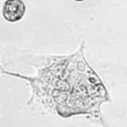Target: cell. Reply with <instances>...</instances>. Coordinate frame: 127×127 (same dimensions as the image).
Instances as JSON below:
<instances>
[{
  "mask_svg": "<svg viewBox=\"0 0 127 127\" xmlns=\"http://www.w3.org/2000/svg\"><path fill=\"white\" fill-rule=\"evenodd\" d=\"M73 1H75V2H83L85 0H73Z\"/></svg>",
  "mask_w": 127,
  "mask_h": 127,
  "instance_id": "2",
  "label": "cell"
},
{
  "mask_svg": "<svg viewBox=\"0 0 127 127\" xmlns=\"http://www.w3.org/2000/svg\"><path fill=\"white\" fill-rule=\"evenodd\" d=\"M26 6L22 0H6L3 5V16L9 22H17L24 17Z\"/></svg>",
  "mask_w": 127,
  "mask_h": 127,
  "instance_id": "1",
  "label": "cell"
}]
</instances>
